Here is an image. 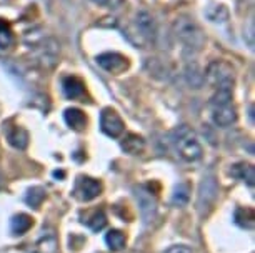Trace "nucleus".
I'll use <instances>...</instances> for the list:
<instances>
[{
  "instance_id": "obj_1",
  "label": "nucleus",
  "mask_w": 255,
  "mask_h": 253,
  "mask_svg": "<svg viewBox=\"0 0 255 253\" xmlns=\"http://www.w3.org/2000/svg\"><path fill=\"white\" fill-rule=\"evenodd\" d=\"M172 30H174L175 39L184 45L185 50L200 52L202 47L205 45V33L194 18L185 15L175 18Z\"/></svg>"
},
{
  "instance_id": "obj_2",
  "label": "nucleus",
  "mask_w": 255,
  "mask_h": 253,
  "mask_svg": "<svg viewBox=\"0 0 255 253\" xmlns=\"http://www.w3.org/2000/svg\"><path fill=\"white\" fill-rule=\"evenodd\" d=\"M175 149L177 154L182 160L185 162H197L202 159V145L195 135L192 133L187 127H182L180 130H177V138H175Z\"/></svg>"
},
{
  "instance_id": "obj_3",
  "label": "nucleus",
  "mask_w": 255,
  "mask_h": 253,
  "mask_svg": "<svg viewBox=\"0 0 255 253\" xmlns=\"http://www.w3.org/2000/svg\"><path fill=\"white\" fill-rule=\"evenodd\" d=\"M204 79L215 88H222V87L234 88L235 75H234V69L230 64H227V62H224V60H214L207 67Z\"/></svg>"
},
{
  "instance_id": "obj_4",
  "label": "nucleus",
  "mask_w": 255,
  "mask_h": 253,
  "mask_svg": "<svg viewBox=\"0 0 255 253\" xmlns=\"http://www.w3.org/2000/svg\"><path fill=\"white\" fill-rule=\"evenodd\" d=\"M33 49H35V60L44 69H52L59 62L60 47L52 37H47V39L42 37L37 42H33Z\"/></svg>"
},
{
  "instance_id": "obj_5",
  "label": "nucleus",
  "mask_w": 255,
  "mask_h": 253,
  "mask_svg": "<svg viewBox=\"0 0 255 253\" xmlns=\"http://www.w3.org/2000/svg\"><path fill=\"white\" fill-rule=\"evenodd\" d=\"M97 64L102 67L105 72H109V74H122L128 69V65H130V62L128 59L122 54H117V52H105V54H100L97 55Z\"/></svg>"
},
{
  "instance_id": "obj_6",
  "label": "nucleus",
  "mask_w": 255,
  "mask_h": 253,
  "mask_svg": "<svg viewBox=\"0 0 255 253\" xmlns=\"http://www.w3.org/2000/svg\"><path fill=\"white\" fill-rule=\"evenodd\" d=\"M217 183L212 176H205L200 183L199 188V200H197V207H199L200 213H207L210 210V207L214 205V202L217 200Z\"/></svg>"
},
{
  "instance_id": "obj_7",
  "label": "nucleus",
  "mask_w": 255,
  "mask_h": 253,
  "mask_svg": "<svg viewBox=\"0 0 255 253\" xmlns=\"http://www.w3.org/2000/svg\"><path fill=\"white\" fill-rule=\"evenodd\" d=\"M100 128L105 135L117 138L124 133V120L120 118V115L114 108H104L102 113H100Z\"/></svg>"
},
{
  "instance_id": "obj_8",
  "label": "nucleus",
  "mask_w": 255,
  "mask_h": 253,
  "mask_svg": "<svg viewBox=\"0 0 255 253\" xmlns=\"http://www.w3.org/2000/svg\"><path fill=\"white\" fill-rule=\"evenodd\" d=\"M135 198L138 202V208H140V215L143 218L145 223H150L157 215V202H155V197L147 192L143 188H137L135 190Z\"/></svg>"
},
{
  "instance_id": "obj_9",
  "label": "nucleus",
  "mask_w": 255,
  "mask_h": 253,
  "mask_svg": "<svg viewBox=\"0 0 255 253\" xmlns=\"http://www.w3.org/2000/svg\"><path fill=\"white\" fill-rule=\"evenodd\" d=\"M75 192L79 193V197L84 202H90L102 193V183L95 178H90V176H80Z\"/></svg>"
},
{
  "instance_id": "obj_10",
  "label": "nucleus",
  "mask_w": 255,
  "mask_h": 253,
  "mask_svg": "<svg viewBox=\"0 0 255 253\" xmlns=\"http://www.w3.org/2000/svg\"><path fill=\"white\" fill-rule=\"evenodd\" d=\"M135 25L137 30L140 32V35L145 39L147 42H155L157 37V25L153 17L148 12H138L135 15Z\"/></svg>"
},
{
  "instance_id": "obj_11",
  "label": "nucleus",
  "mask_w": 255,
  "mask_h": 253,
  "mask_svg": "<svg viewBox=\"0 0 255 253\" xmlns=\"http://www.w3.org/2000/svg\"><path fill=\"white\" fill-rule=\"evenodd\" d=\"M212 117H214L215 125L227 128L237 122V110H235V107L232 103H229V105H224V107L214 108V115Z\"/></svg>"
},
{
  "instance_id": "obj_12",
  "label": "nucleus",
  "mask_w": 255,
  "mask_h": 253,
  "mask_svg": "<svg viewBox=\"0 0 255 253\" xmlns=\"http://www.w3.org/2000/svg\"><path fill=\"white\" fill-rule=\"evenodd\" d=\"M62 88L70 100H82L85 97V84L79 77H65L62 80Z\"/></svg>"
},
{
  "instance_id": "obj_13",
  "label": "nucleus",
  "mask_w": 255,
  "mask_h": 253,
  "mask_svg": "<svg viewBox=\"0 0 255 253\" xmlns=\"http://www.w3.org/2000/svg\"><path fill=\"white\" fill-rule=\"evenodd\" d=\"M64 118L67 122V125L74 130L80 132L87 127V115L80 110V108H67L64 113Z\"/></svg>"
},
{
  "instance_id": "obj_14",
  "label": "nucleus",
  "mask_w": 255,
  "mask_h": 253,
  "mask_svg": "<svg viewBox=\"0 0 255 253\" xmlns=\"http://www.w3.org/2000/svg\"><path fill=\"white\" fill-rule=\"evenodd\" d=\"M122 149L130 155H138L145 149V140L137 133H128L122 140Z\"/></svg>"
},
{
  "instance_id": "obj_15",
  "label": "nucleus",
  "mask_w": 255,
  "mask_h": 253,
  "mask_svg": "<svg viewBox=\"0 0 255 253\" xmlns=\"http://www.w3.org/2000/svg\"><path fill=\"white\" fill-rule=\"evenodd\" d=\"M33 227V218L27 213H18L12 218L10 222V230L13 235H23Z\"/></svg>"
},
{
  "instance_id": "obj_16",
  "label": "nucleus",
  "mask_w": 255,
  "mask_h": 253,
  "mask_svg": "<svg viewBox=\"0 0 255 253\" xmlns=\"http://www.w3.org/2000/svg\"><path fill=\"white\" fill-rule=\"evenodd\" d=\"M59 242H57L55 233L52 230H47L42 233V237L37 242V252L38 253H57Z\"/></svg>"
},
{
  "instance_id": "obj_17",
  "label": "nucleus",
  "mask_w": 255,
  "mask_h": 253,
  "mask_svg": "<svg viewBox=\"0 0 255 253\" xmlns=\"http://www.w3.org/2000/svg\"><path fill=\"white\" fill-rule=\"evenodd\" d=\"M185 80L187 84L190 85L192 88H200L202 85H204V74H202L200 67L195 64V62H190V64H187L185 67Z\"/></svg>"
},
{
  "instance_id": "obj_18",
  "label": "nucleus",
  "mask_w": 255,
  "mask_h": 253,
  "mask_svg": "<svg viewBox=\"0 0 255 253\" xmlns=\"http://www.w3.org/2000/svg\"><path fill=\"white\" fill-rule=\"evenodd\" d=\"M230 173H232L235 178H240L244 180L245 183L250 185V187H254L255 183V170L254 167L250 164H237L232 167V170H230Z\"/></svg>"
},
{
  "instance_id": "obj_19",
  "label": "nucleus",
  "mask_w": 255,
  "mask_h": 253,
  "mask_svg": "<svg viewBox=\"0 0 255 253\" xmlns=\"http://www.w3.org/2000/svg\"><path fill=\"white\" fill-rule=\"evenodd\" d=\"M234 220H235V223H237L239 227L250 230V228H254V223H255V213H254L252 208L239 207L237 210H235V213H234Z\"/></svg>"
},
{
  "instance_id": "obj_20",
  "label": "nucleus",
  "mask_w": 255,
  "mask_h": 253,
  "mask_svg": "<svg viewBox=\"0 0 255 253\" xmlns=\"http://www.w3.org/2000/svg\"><path fill=\"white\" fill-rule=\"evenodd\" d=\"M7 138H8V143L18 150L27 149V145H28V133L25 128H22V127L12 128V130L7 133Z\"/></svg>"
},
{
  "instance_id": "obj_21",
  "label": "nucleus",
  "mask_w": 255,
  "mask_h": 253,
  "mask_svg": "<svg viewBox=\"0 0 255 253\" xmlns=\"http://www.w3.org/2000/svg\"><path fill=\"white\" fill-rule=\"evenodd\" d=\"M105 242H107V245L112 252H120L125 248L127 237H125L120 230H110L107 235H105Z\"/></svg>"
},
{
  "instance_id": "obj_22",
  "label": "nucleus",
  "mask_w": 255,
  "mask_h": 253,
  "mask_svg": "<svg viewBox=\"0 0 255 253\" xmlns=\"http://www.w3.org/2000/svg\"><path fill=\"white\" fill-rule=\"evenodd\" d=\"M229 103H232V88L230 87L217 88V92H215V95L210 100L212 108L224 107V105H229Z\"/></svg>"
},
{
  "instance_id": "obj_23",
  "label": "nucleus",
  "mask_w": 255,
  "mask_h": 253,
  "mask_svg": "<svg viewBox=\"0 0 255 253\" xmlns=\"http://www.w3.org/2000/svg\"><path fill=\"white\" fill-rule=\"evenodd\" d=\"M45 200V190L42 187H33L28 190L27 197H25V202L30 205L33 208H38L42 205V202Z\"/></svg>"
},
{
  "instance_id": "obj_24",
  "label": "nucleus",
  "mask_w": 255,
  "mask_h": 253,
  "mask_svg": "<svg viewBox=\"0 0 255 253\" xmlns=\"http://www.w3.org/2000/svg\"><path fill=\"white\" fill-rule=\"evenodd\" d=\"M87 225L92 232H100V230H104L105 225H107V217H105V213L102 210H97V212L87 220Z\"/></svg>"
},
{
  "instance_id": "obj_25",
  "label": "nucleus",
  "mask_w": 255,
  "mask_h": 253,
  "mask_svg": "<svg viewBox=\"0 0 255 253\" xmlns=\"http://www.w3.org/2000/svg\"><path fill=\"white\" fill-rule=\"evenodd\" d=\"M189 200H190L189 187H187L185 183H180L179 187L175 188V192H174V197H172V203L179 205V207H184V205L189 203Z\"/></svg>"
},
{
  "instance_id": "obj_26",
  "label": "nucleus",
  "mask_w": 255,
  "mask_h": 253,
  "mask_svg": "<svg viewBox=\"0 0 255 253\" xmlns=\"http://www.w3.org/2000/svg\"><path fill=\"white\" fill-rule=\"evenodd\" d=\"M207 17L215 23H222L229 18V10L224 5H215L207 10Z\"/></svg>"
},
{
  "instance_id": "obj_27",
  "label": "nucleus",
  "mask_w": 255,
  "mask_h": 253,
  "mask_svg": "<svg viewBox=\"0 0 255 253\" xmlns=\"http://www.w3.org/2000/svg\"><path fill=\"white\" fill-rule=\"evenodd\" d=\"M13 44V33L7 23H0V50H5Z\"/></svg>"
},
{
  "instance_id": "obj_28",
  "label": "nucleus",
  "mask_w": 255,
  "mask_h": 253,
  "mask_svg": "<svg viewBox=\"0 0 255 253\" xmlns=\"http://www.w3.org/2000/svg\"><path fill=\"white\" fill-rule=\"evenodd\" d=\"M94 3L97 5H102V7H110V8H119L122 5L124 0H92Z\"/></svg>"
},
{
  "instance_id": "obj_29",
  "label": "nucleus",
  "mask_w": 255,
  "mask_h": 253,
  "mask_svg": "<svg viewBox=\"0 0 255 253\" xmlns=\"http://www.w3.org/2000/svg\"><path fill=\"white\" fill-rule=\"evenodd\" d=\"M163 253H192V250L185 245H174V247L167 248Z\"/></svg>"
},
{
  "instance_id": "obj_30",
  "label": "nucleus",
  "mask_w": 255,
  "mask_h": 253,
  "mask_svg": "<svg viewBox=\"0 0 255 253\" xmlns=\"http://www.w3.org/2000/svg\"><path fill=\"white\" fill-rule=\"evenodd\" d=\"M0 183H2V178H0Z\"/></svg>"
}]
</instances>
